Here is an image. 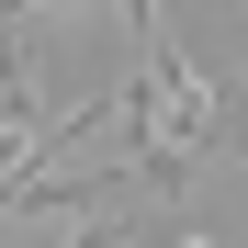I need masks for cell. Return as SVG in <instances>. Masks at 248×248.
Returning <instances> with one entry per match:
<instances>
[{"mask_svg":"<svg viewBox=\"0 0 248 248\" xmlns=\"http://www.w3.org/2000/svg\"><path fill=\"white\" fill-rule=\"evenodd\" d=\"M68 248H136V226H124V215H91V226H79Z\"/></svg>","mask_w":248,"mask_h":248,"instance_id":"obj_1","label":"cell"}]
</instances>
